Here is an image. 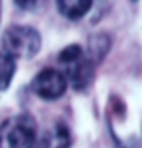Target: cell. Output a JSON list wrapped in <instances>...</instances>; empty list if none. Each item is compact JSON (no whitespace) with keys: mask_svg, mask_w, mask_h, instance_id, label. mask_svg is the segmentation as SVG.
Wrapping results in <instances>:
<instances>
[{"mask_svg":"<svg viewBox=\"0 0 142 148\" xmlns=\"http://www.w3.org/2000/svg\"><path fill=\"white\" fill-rule=\"evenodd\" d=\"M23 148H37V144H27V146H23Z\"/></svg>","mask_w":142,"mask_h":148,"instance_id":"cell-11","label":"cell"},{"mask_svg":"<svg viewBox=\"0 0 142 148\" xmlns=\"http://www.w3.org/2000/svg\"><path fill=\"white\" fill-rule=\"evenodd\" d=\"M14 74H16V60L12 57H8L6 53H0V92L10 88Z\"/></svg>","mask_w":142,"mask_h":148,"instance_id":"cell-8","label":"cell"},{"mask_svg":"<svg viewBox=\"0 0 142 148\" xmlns=\"http://www.w3.org/2000/svg\"><path fill=\"white\" fill-rule=\"evenodd\" d=\"M64 68V78L66 82L76 90V92H86V90L91 86V82H94V76H96V64L91 62L88 57H86V53H84L82 59H78L76 62L72 64H66Z\"/></svg>","mask_w":142,"mask_h":148,"instance_id":"cell-4","label":"cell"},{"mask_svg":"<svg viewBox=\"0 0 142 148\" xmlns=\"http://www.w3.org/2000/svg\"><path fill=\"white\" fill-rule=\"evenodd\" d=\"M94 0H57V10L66 20H80L90 12Z\"/></svg>","mask_w":142,"mask_h":148,"instance_id":"cell-7","label":"cell"},{"mask_svg":"<svg viewBox=\"0 0 142 148\" xmlns=\"http://www.w3.org/2000/svg\"><path fill=\"white\" fill-rule=\"evenodd\" d=\"M82 57H84L82 47L78 43H72V45L64 47V49L59 53V62L62 66H66V64H72V62H76L78 59H82Z\"/></svg>","mask_w":142,"mask_h":148,"instance_id":"cell-9","label":"cell"},{"mask_svg":"<svg viewBox=\"0 0 142 148\" xmlns=\"http://www.w3.org/2000/svg\"><path fill=\"white\" fill-rule=\"evenodd\" d=\"M37 123L29 113H22L6 119L0 125V148H23L35 144Z\"/></svg>","mask_w":142,"mask_h":148,"instance_id":"cell-2","label":"cell"},{"mask_svg":"<svg viewBox=\"0 0 142 148\" xmlns=\"http://www.w3.org/2000/svg\"><path fill=\"white\" fill-rule=\"evenodd\" d=\"M130 2H138V0H130Z\"/></svg>","mask_w":142,"mask_h":148,"instance_id":"cell-12","label":"cell"},{"mask_svg":"<svg viewBox=\"0 0 142 148\" xmlns=\"http://www.w3.org/2000/svg\"><path fill=\"white\" fill-rule=\"evenodd\" d=\"M16 6L22 8V10H27V12H33V10H39V8L45 6L47 0H14Z\"/></svg>","mask_w":142,"mask_h":148,"instance_id":"cell-10","label":"cell"},{"mask_svg":"<svg viewBox=\"0 0 142 148\" xmlns=\"http://www.w3.org/2000/svg\"><path fill=\"white\" fill-rule=\"evenodd\" d=\"M41 33L31 25H10L2 35V53L14 60L31 59L41 51Z\"/></svg>","mask_w":142,"mask_h":148,"instance_id":"cell-1","label":"cell"},{"mask_svg":"<svg viewBox=\"0 0 142 148\" xmlns=\"http://www.w3.org/2000/svg\"><path fill=\"white\" fill-rule=\"evenodd\" d=\"M31 88L35 92V96H39L41 99L55 101V99L64 96V92L68 88V82L60 70H57V68H43L33 78Z\"/></svg>","mask_w":142,"mask_h":148,"instance_id":"cell-3","label":"cell"},{"mask_svg":"<svg viewBox=\"0 0 142 148\" xmlns=\"http://www.w3.org/2000/svg\"><path fill=\"white\" fill-rule=\"evenodd\" d=\"M0 10H2V6H0Z\"/></svg>","mask_w":142,"mask_h":148,"instance_id":"cell-13","label":"cell"},{"mask_svg":"<svg viewBox=\"0 0 142 148\" xmlns=\"http://www.w3.org/2000/svg\"><path fill=\"white\" fill-rule=\"evenodd\" d=\"M70 144H72V131L64 121H57L51 129H47L41 140L43 148H70Z\"/></svg>","mask_w":142,"mask_h":148,"instance_id":"cell-6","label":"cell"},{"mask_svg":"<svg viewBox=\"0 0 142 148\" xmlns=\"http://www.w3.org/2000/svg\"><path fill=\"white\" fill-rule=\"evenodd\" d=\"M111 45H113V39H111V35H109L107 31H97V33H94V35L88 39L86 57H88L96 66H99V64L103 62V59L107 57Z\"/></svg>","mask_w":142,"mask_h":148,"instance_id":"cell-5","label":"cell"}]
</instances>
